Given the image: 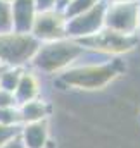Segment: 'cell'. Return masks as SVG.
<instances>
[{
	"mask_svg": "<svg viewBox=\"0 0 140 148\" xmlns=\"http://www.w3.org/2000/svg\"><path fill=\"white\" fill-rule=\"evenodd\" d=\"M125 69L126 66L119 57L105 60V62H99V64L94 62V64H83V66H71L61 73L59 83L68 88L99 90V88L107 86Z\"/></svg>",
	"mask_w": 140,
	"mask_h": 148,
	"instance_id": "obj_1",
	"label": "cell"
},
{
	"mask_svg": "<svg viewBox=\"0 0 140 148\" xmlns=\"http://www.w3.org/2000/svg\"><path fill=\"white\" fill-rule=\"evenodd\" d=\"M85 53V48L71 38H62L55 41L40 43L35 57L31 59V66L36 71L45 74L62 73L71 67L81 55Z\"/></svg>",
	"mask_w": 140,
	"mask_h": 148,
	"instance_id": "obj_2",
	"label": "cell"
},
{
	"mask_svg": "<svg viewBox=\"0 0 140 148\" xmlns=\"http://www.w3.org/2000/svg\"><path fill=\"white\" fill-rule=\"evenodd\" d=\"M40 41L31 33H2L0 35V64L7 67H23L31 62Z\"/></svg>",
	"mask_w": 140,
	"mask_h": 148,
	"instance_id": "obj_3",
	"label": "cell"
},
{
	"mask_svg": "<svg viewBox=\"0 0 140 148\" xmlns=\"http://www.w3.org/2000/svg\"><path fill=\"white\" fill-rule=\"evenodd\" d=\"M85 50H92V52H99L104 55H114L119 57L123 53L132 52L137 45H139V35H123L112 29L102 28L99 33L92 35V36L76 40Z\"/></svg>",
	"mask_w": 140,
	"mask_h": 148,
	"instance_id": "obj_4",
	"label": "cell"
},
{
	"mask_svg": "<svg viewBox=\"0 0 140 148\" xmlns=\"http://www.w3.org/2000/svg\"><path fill=\"white\" fill-rule=\"evenodd\" d=\"M104 28L123 35H139V2L107 3Z\"/></svg>",
	"mask_w": 140,
	"mask_h": 148,
	"instance_id": "obj_5",
	"label": "cell"
},
{
	"mask_svg": "<svg viewBox=\"0 0 140 148\" xmlns=\"http://www.w3.org/2000/svg\"><path fill=\"white\" fill-rule=\"evenodd\" d=\"M107 3L100 2L90 10H85L78 16H73L66 23V38L71 40H81V38L92 36L99 33L104 28V16Z\"/></svg>",
	"mask_w": 140,
	"mask_h": 148,
	"instance_id": "obj_6",
	"label": "cell"
},
{
	"mask_svg": "<svg viewBox=\"0 0 140 148\" xmlns=\"http://www.w3.org/2000/svg\"><path fill=\"white\" fill-rule=\"evenodd\" d=\"M66 23H68V17L61 9L38 10L31 28V35L40 43L62 40L66 38Z\"/></svg>",
	"mask_w": 140,
	"mask_h": 148,
	"instance_id": "obj_7",
	"label": "cell"
},
{
	"mask_svg": "<svg viewBox=\"0 0 140 148\" xmlns=\"http://www.w3.org/2000/svg\"><path fill=\"white\" fill-rule=\"evenodd\" d=\"M36 14H38V9H36L35 0H12L10 2L12 31L31 33Z\"/></svg>",
	"mask_w": 140,
	"mask_h": 148,
	"instance_id": "obj_8",
	"label": "cell"
},
{
	"mask_svg": "<svg viewBox=\"0 0 140 148\" xmlns=\"http://www.w3.org/2000/svg\"><path fill=\"white\" fill-rule=\"evenodd\" d=\"M19 136L24 141L26 148H45L49 143V124L47 121L23 124Z\"/></svg>",
	"mask_w": 140,
	"mask_h": 148,
	"instance_id": "obj_9",
	"label": "cell"
},
{
	"mask_svg": "<svg viewBox=\"0 0 140 148\" xmlns=\"http://www.w3.org/2000/svg\"><path fill=\"white\" fill-rule=\"evenodd\" d=\"M14 95H16L17 105L38 98V95H40V81H38L36 74H33L31 71H23L21 79L17 83V88L14 90Z\"/></svg>",
	"mask_w": 140,
	"mask_h": 148,
	"instance_id": "obj_10",
	"label": "cell"
},
{
	"mask_svg": "<svg viewBox=\"0 0 140 148\" xmlns=\"http://www.w3.org/2000/svg\"><path fill=\"white\" fill-rule=\"evenodd\" d=\"M19 112H21V117H23V124H28V122H38V121H47L49 114H50V107L40 100L35 98L31 102H24L19 105Z\"/></svg>",
	"mask_w": 140,
	"mask_h": 148,
	"instance_id": "obj_11",
	"label": "cell"
},
{
	"mask_svg": "<svg viewBox=\"0 0 140 148\" xmlns=\"http://www.w3.org/2000/svg\"><path fill=\"white\" fill-rule=\"evenodd\" d=\"M23 71H24L23 67H5L0 74V88L9 90V91L14 93V90L17 88V83L21 79Z\"/></svg>",
	"mask_w": 140,
	"mask_h": 148,
	"instance_id": "obj_12",
	"label": "cell"
},
{
	"mask_svg": "<svg viewBox=\"0 0 140 148\" xmlns=\"http://www.w3.org/2000/svg\"><path fill=\"white\" fill-rule=\"evenodd\" d=\"M100 2H104V0H69V2L62 7V12H64V16L69 19L73 16H78V14L85 12V10H90L92 7H95V5L100 3Z\"/></svg>",
	"mask_w": 140,
	"mask_h": 148,
	"instance_id": "obj_13",
	"label": "cell"
},
{
	"mask_svg": "<svg viewBox=\"0 0 140 148\" xmlns=\"http://www.w3.org/2000/svg\"><path fill=\"white\" fill-rule=\"evenodd\" d=\"M0 124H3V126H23L19 105L0 109Z\"/></svg>",
	"mask_w": 140,
	"mask_h": 148,
	"instance_id": "obj_14",
	"label": "cell"
},
{
	"mask_svg": "<svg viewBox=\"0 0 140 148\" xmlns=\"http://www.w3.org/2000/svg\"><path fill=\"white\" fill-rule=\"evenodd\" d=\"M12 31V16H10V3L0 0V35Z\"/></svg>",
	"mask_w": 140,
	"mask_h": 148,
	"instance_id": "obj_15",
	"label": "cell"
},
{
	"mask_svg": "<svg viewBox=\"0 0 140 148\" xmlns=\"http://www.w3.org/2000/svg\"><path fill=\"white\" fill-rule=\"evenodd\" d=\"M21 134V126H3L0 124V147Z\"/></svg>",
	"mask_w": 140,
	"mask_h": 148,
	"instance_id": "obj_16",
	"label": "cell"
},
{
	"mask_svg": "<svg viewBox=\"0 0 140 148\" xmlns=\"http://www.w3.org/2000/svg\"><path fill=\"white\" fill-rule=\"evenodd\" d=\"M17 105V100H16V95L9 90H3L0 88V109H5V107H16Z\"/></svg>",
	"mask_w": 140,
	"mask_h": 148,
	"instance_id": "obj_17",
	"label": "cell"
},
{
	"mask_svg": "<svg viewBox=\"0 0 140 148\" xmlns=\"http://www.w3.org/2000/svg\"><path fill=\"white\" fill-rule=\"evenodd\" d=\"M38 10H49V9H59V0H35Z\"/></svg>",
	"mask_w": 140,
	"mask_h": 148,
	"instance_id": "obj_18",
	"label": "cell"
},
{
	"mask_svg": "<svg viewBox=\"0 0 140 148\" xmlns=\"http://www.w3.org/2000/svg\"><path fill=\"white\" fill-rule=\"evenodd\" d=\"M0 148H26V145L21 140V136H16V138H12L10 141H7L3 147H0Z\"/></svg>",
	"mask_w": 140,
	"mask_h": 148,
	"instance_id": "obj_19",
	"label": "cell"
},
{
	"mask_svg": "<svg viewBox=\"0 0 140 148\" xmlns=\"http://www.w3.org/2000/svg\"><path fill=\"white\" fill-rule=\"evenodd\" d=\"M105 3H118V2H139V0H104Z\"/></svg>",
	"mask_w": 140,
	"mask_h": 148,
	"instance_id": "obj_20",
	"label": "cell"
},
{
	"mask_svg": "<svg viewBox=\"0 0 140 148\" xmlns=\"http://www.w3.org/2000/svg\"><path fill=\"white\" fill-rule=\"evenodd\" d=\"M68 2H69V0H59V9L62 10V7H64V5H66Z\"/></svg>",
	"mask_w": 140,
	"mask_h": 148,
	"instance_id": "obj_21",
	"label": "cell"
},
{
	"mask_svg": "<svg viewBox=\"0 0 140 148\" xmlns=\"http://www.w3.org/2000/svg\"><path fill=\"white\" fill-rule=\"evenodd\" d=\"M139 38H140V0H139Z\"/></svg>",
	"mask_w": 140,
	"mask_h": 148,
	"instance_id": "obj_22",
	"label": "cell"
},
{
	"mask_svg": "<svg viewBox=\"0 0 140 148\" xmlns=\"http://www.w3.org/2000/svg\"><path fill=\"white\" fill-rule=\"evenodd\" d=\"M5 67H7V66H2V64H0V74H2V71H3Z\"/></svg>",
	"mask_w": 140,
	"mask_h": 148,
	"instance_id": "obj_23",
	"label": "cell"
},
{
	"mask_svg": "<svg viewBox=\"0 0 140 148\" xmlns=\"http://www.w3.org/2000/svg\"><path fill=\"white\" fill-rule=\"evenodd\" d=\"M2 2H7V3H10V2H12V0H2Z\"/></svg>",
	"mask_w": 140,
	"mask_h": 148,
	"instance_id": "obj_24",
	"label": "cell"
},
{
	"mask_svg": "<svg viewBox=\"0 0 140 148\" xmlns=\"http://www.w3.org/2000/svg\"><path fill=\"white\" fill-rule=\"evenodd\" d=\"M2 66H3V64H2Z\"/></svg>",
	"mask_w": 140,
	"mask_h": 148,
	"instance_id": "obj_25",
	"label": "cell"
}]
</instances>
